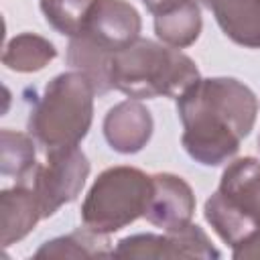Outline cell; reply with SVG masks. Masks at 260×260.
Instances as JSON below:
<instances>
[{
	"instance_id": "obj_1",
	"label": "cell",
	"mask_w": 260,
	"mask_h": 260,
	"mask_svg": "<svg viewBox=\"0 0 260 260\" xmlns=\"http://www.w3.org/2000/svg\"><path fill=\"white\" fill-rule=\"evenodd\" d=\"M183 124L181 144L203 167H219L236 156L258 116L254 91L234 77L197 79L177 98Z\"/></svg>"
},
{
	"instance_id": "obj_2",
	"label": "cell",
	"mask_w": 260,
	"mask_h": 260,
	"mask_svg": "<svg viewBox=\"0 0 260 260\" xmlns=\"http://www.w3.org/2000/svg\"><path fill=\"white\" fill-rule=\"evenodd\" d=\"M91 81L81 71L55 75L43 89L28 114V134L45 150H65L77 146L89 132L93 120Z\"/></svg>"
},
{
	"instance_id": "obj_3",
	"label": "cell",
	"mask_w": 260,
	"mask_h": 260,
	"mask_svg": "<svg viewBox=\"0 0 260 260\" xmlns=\"http://www.w3.org/2000/svg\"><path fill=\"white\" fill-rule=\"evenodd\" d=\"M199 79L195 61L181 49L138 39L118 51L112 63V85L132 100L179 98Z\"/></svg>"
},
{
	"instance_id": "obj_4",
	"label": "cell",
	"mask_w": 260,
	"mask_h": 260,
	"mask_svg": "<svg viewBox=\"0 0 260 260\" xmlns=\"http://www.w3.org/2000/svg\"><path fill=\"white\" fill-rule=\"evenodd\" d=\"M203 215L232 248L260 232V160L244 156L228 162L215 193L205 201Z\"/></svg>"
},
{
	"instance_id": "obj_5",
	"label": "cell",
	"mask_w": 260,
	"mask_h": 260,
	"mask_svg": "<svg viewBox=\"0 0 260 260\" xmlns=\"http://www.w3.org/2000/svg\"><path fill=\"white\" fill-rule=\"evenodd\" d=\"M152 177L136 167H110L98 175L81 203V221L100 234H114L144 217Z\"/></svg>"
},
{
	"instance_id": "obj_6",
	"label": "cell",
	"mask_w": 260,
	"mask_h": 260,
	"mask_svg": "<svg viewBox=\"0 0 260 260\" xmlns=\"http://www.w3.org/2000/svg\"><path fill=\"white\" fill-rule=\"evenodd\" d=\"M89 160L79 146L47 154L32 173V189L39 197L43 217H51L59 207L71 203L81 193L89 175Z\"/></svg>"
},
{
	"instance_id": "obj_7",
	"label": "cell",
	"mask_w": 260,
	"mask_h": 260,
	"mask_svg": "<svg viewBox=\"0 0 260 260\" xmlns=\"http://www.w3.org/2000/svg\"><path fill=\"white\" fill-rule=\"evenodd\" d=\"M112 256L116 258H219V250L197 225L187 223L179 230L158 234H134L122 238Z\"/></svg>"
},
{
	"instance_id": "obj_8",
	"label": "cell",
	"mask_w": 260,
	"mask_h": 260,
	"mask_svg": "<svg viewBox=\"0 0 260 260\" xmlns=\"http://www.w3.org/2000/svg\"><path fill=\"white\" fill-rule=\"evenodd\" d=\"M142 20L138 10L126 0H93L87 12L85 28L87 35L100 47L118 53L128 49L140 39Z\"/></svg>"
},
{
	"instance_id": "obj_9",
	"label": "cell",
	"mask_w": 260,
	"mask_h": 260,
	"mask_svg": "<svg viewBox=\"0 0 260 260\" xmlns=\"http://www.w3.org/2000/svg\"><path fill=\"white\" fill-rule=\"evenodd\" d=\"M152 193L144 211L148 223L169 230H179L191 223L195 213V195L185 179L173 173H154Z\"/></svg>"
},
{
	"instance_id": "obj_10",
	"label": "cell",
	"mask_w": 260,
	"mask_h": 260,
	"mask_svg": "<svg viewBox=\"0 0 260 260\" xmlns=\"http://www.w3.org/2000/svg\"><path fill=\"white\" fill-rule=\"evenodd\" d=\"M154 130L152 116L138 100H124L110 108L104 118V136L108 144L120 154L140 152Z\"/></svg>"
},
{
	"instance_id": "obj_11",
	"label": "cell",
	"mask_w": 260,
	"mask_h": 260,
	"mask_svg": "<svg viewBox=\"0 0 260 260\" xmlns=\"http://www.w3.org/2000/svg\"><path fill=\"white\" fill-rule=\"evenodd\" d=\"M43 219L41 203L35 189L18 183L0 193V221H2V246H10L26 238L35 225Z\"/></svg>"
},
{
	"instance_id": "obj_12",
	"label": "cell",
	"mask_w": 260,
	"mask_h": 260,
	"mask_svg": "<svg viewBox=\"0 0 260 260\" xmlns=\"http://www.w3.org/2000/svg\"><path fill=\"white\" fill-rule=\"evenodd\" d=\"M207 8L230 41L260 49V0H209Z\"/></svg>"
},
{
	"instance_id": "obj_13",
	"label": "cell",
	"mask_w": 260,
	"mask_h": 260,
	"mask_svg": "<svg viewBox=\"0 0 260 260\" xmlns=\"http://www.w3.org/2000/svg\"><path fill=\"white\" fill-rule=\"evenodd\" d=\"M114 55L116 53L100 47L87 35H77L69 39L67 45V65L75 71H81L91 81L98 95H104L110 89H114L112 85Z\"/></svg>"
},
{
	"instance_id": "obj_14",
	"label": "cell",
	"mask_w": 260,
	"mask_h": 260,
	"mask_svg": "<svg viewBox=\"0 0 260 260\" xmlns=\"http://www.w3.org/2000/svg\"><path fill=\"white\" fill-rule=\"evenodd\" d=\"M203 28L201 4L195 0H185L158 14H154V35L169 47L185 49L193 45Z\"/></svg>"
},
{
	"instance_id": "obj_15",
	"label": "cell",
	"mask_w": 260,
	"mask_h": 260,
	"mask_svg": "<svg viewBox=\"0 0 260 260\" xmlns=\"http://www.w3.org/2000/svg\"><path fill=\"white\" fill-rule=\"evenodd\" d=\"M114 252L108 234L93 232L89 228H79L67 236L45 242L35 258H110Z\"/></svg>"
},
{
	"instance_id": "obj_16",
	"label": "cell",
	"mask_w": 260,
	"mask_h": 260,
	"mask_svg": "<svg viewBox=\"0 0 260 260\" xmlns=\"http://www.w3.org/2000/svg\"><path fill=\"white\" fill-rule=\"evenodd\" d=\"M57 57L55 45L35 32H20L12 37L2 53V63L16 73H32L45 69Z\"/></svg>"
},
{
	"instance_id": "obj_17",
	"label": "cell",
	"mask_w": 260,
	"mask_h": 260,
	"mask_svg": "<svg viewBox=\"0 0 260 260\" xmlns=\"http://www.w3.org/2000/svg\"><path fill=\"white\" fill-rule=\"evenodd\" d=\"M0 173L14 177L18 183L28 181L37 169V142L30 134L4 128L0 132Z\"/></svg>"
},
{
	"instance_id": "obj_18",
	"label": "cell",
	"mask_w": 260,
	"mask_h": 260,
	"mask_svg": "<svg viewBox=\"0 0 260 260\" xmlns=\"http://www.w3.org/2000/svg\"><path fill=\"white\" fill-rule=\"evenodd\" d=\"M93 0H41L45 20L61 35L73 39L83 32Z\"/></svg>"
},
{
	"instance_id": "obj_19",
	"label": "cell",
	"mask_w": 260,
	"mask_h": 260,
	"mask_svg": "<svg viewBox=\"0 0 260 260\" xmlns=\"http://www.w3.org/2000/svg\"><path fill=\"white\" fill-rule=\"evenodd\" d=\"M232 256L238 258V260H242V258H260V232H254L246 240L238 242L234 246Z\"/></svg>"
},
{
	"instance_id": "obj_20",
	"label": "cell",
	"mask_w": 260,
	"mask_h": 260,
	"mask_svg": "<svg viewBox=\"0 0 260 260\" xmlns=\"http://www.w3.org/2000/svg\"><path fill=\"white\" fill-rule=\"evenodd\" d=\"M181 2H185V0H142V4L146 6V10L152 16L158 14V12H162V10H167V8H171V6H175V4H181ZM195 2H199L201 6H207L209 4V0H195Z\"/></svg>"
},
{
	"instance_id": "obj_21",
	"label": "cell",
	"mask_w": 260,
	"mask_h": 260,
	"mask_svg": "<svg viewBox=\"0 0 260 260\" xmlns=\"http://www.w3.org/2000/svg\"><path fill=\"white\" fill-rule=\"evenodd\" d=\"M258 148H260V136H258Z\"/></svg>"
}]
</instances>
